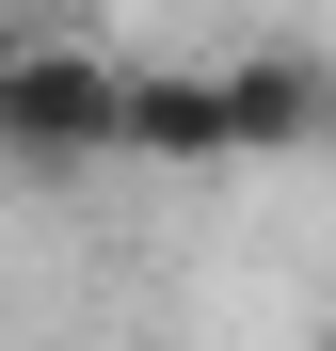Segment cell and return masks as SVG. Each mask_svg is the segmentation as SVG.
Here are the masks:
<instances>
[{
  "instance_id": "obj_1",
  "label": "cell",
  "mask_w": 336,
  "mask_h": 351,
  "mask_svg": "<svg viewBox=\"0 0 336 351\" xmlns=\"http://www.w3.org/2000/svg\"><path fill=\"white\" fill-rule=\"evenodd\" d=\"M128 160V64L48 16H0V176L16 192H80Z\"/></svg>"
},
{
  "instance_id": "obj_2",
  "label": "cell",
  "mask_w": 336,
  "mask_h": 351,
  "mask_svg": "<svg viewBox=\"0 0 336 351\" xmlns=\"http://www.w3.org/2000/svg\"><path fill=\"white\" fill-rule=\"evenodd\" d=\"M224 80V160H304V144H336V64L304 32H256L240 64H208Z\"/></svg>"
},
{
  "instance_id": "obj_3",
  "label": "cell",
  "mask_w": 336,
  "mask_h": 351,
  "mask_svg": "<svg viewBox=\"0 0 336 351\" xmlns=\"http://www.w3.org/2000/svg\"><path fill=\"white\" fill-rule=\"evenodd\" d=\"M128 176H224V80L208 64H128Z\"/></svg>"
},
{
  "instance_id": "obj_4",
  "label": "cell",
  "mask_w": 336,
  "mask_h": 351,
  "mask_svg": "<svg viewBox=\"0 0 336 351\" xmlns=\"http://www.w3.org/2000/svg\"><path fill=\"white\" fill-rule=\"evenodd\" d=\"M320 351H336V319H320Z\"/></svg>"
},
{
  "instance_id": "obj_5",
  "label": "cell",
  "mask_w": 336,
  "mask_h": 351,
  "mask_svg": "<svg viewBox=\"0 0 336 351\" xmlns=\"http://www.w3.org/2000/svg\"><path fill=\"white\" fill-rule=\"evenodd\" d=\"M0 16H16V0H0Z\"/></svg>"
}]
</instances>
